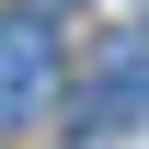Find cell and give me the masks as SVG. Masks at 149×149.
I'll use <instances>...</instances> for the list:
<instances>
[{
	"label": "cell",
	"mask_w": 149,
	"mask_h": 149,
	"mask_svg": "<svg viewBox=\"0 0 149 149\" xmlns=\"http://www.w3.org/2000/svg\"><path fill=\"white\" fill-rule=\"evenodd\" d=\"M46 103H57V35H46V12H0V126H23Z\"/></svg>",
	"instance_id": "6da1fadb"
},
{
	"label": "cell",
	"mask_w": 149,
	"mask_h": 149,
	"mask_svg": "<svg viewBox=\"0 0 149 149\" xmlns=\"http://www.w3.org/2000/svg\"><path fill=\"white\" fill-rule=\"evenodd\" d=\"M80 115H92V126H138V115H149V23L103 46V69L80 80Z\"/></svg>",
	"instance_id": "7a4b0ae2"
},
{
	"label": "cell",
	"mask_w": 149,
	"mask_h": 149,
	"mask_svg": "<svg viewBox=\"0 0 149 149\" xmlns=\"http://www.w3.org/2000/svg\"><path fill=\"white\" fill-rule=\"evenodd\" d=\"M46 12H57V0H46Z\"/></svg>",
	"instance_id": "3957f363"
}]
</instances>
